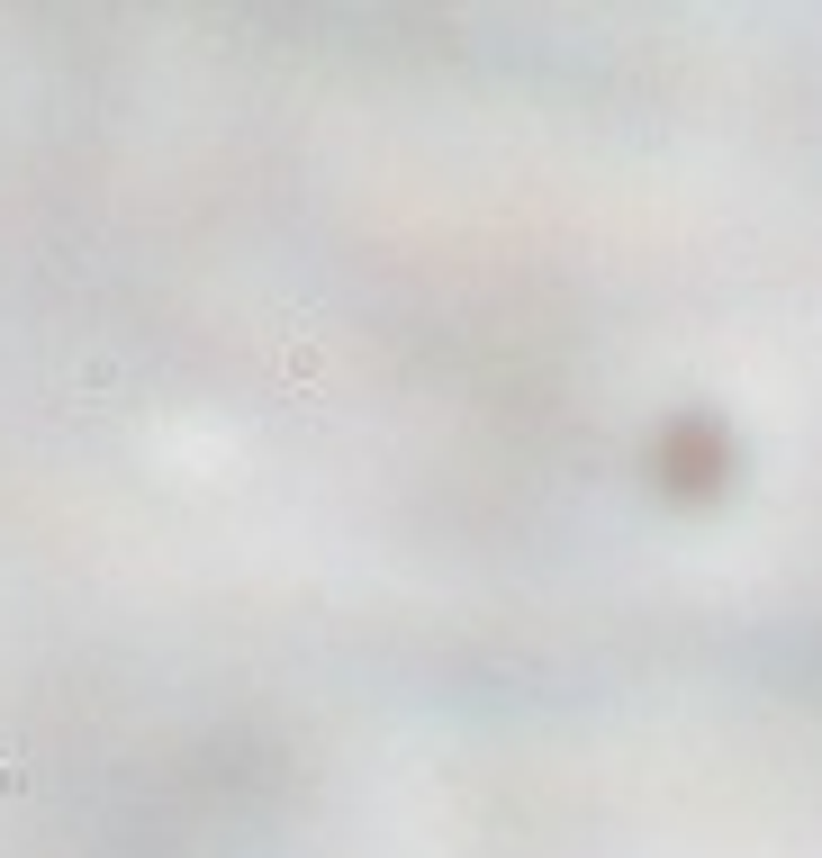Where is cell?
Segmentation results:
<instances>
[{"label": "cell", "mask_w": 822, "mask_h": 858, "mask_svg": "<svg viewBox=\"0 0 822 858\" xmlns=\"http://www.w3.org/2000/svg\"><path fill=\"white\" fill-rule=\"evenodd\" d=\"M118 380H127V370H118V362H109V353H91L82 370H72V389H82V398H109V389H118Z\"/></svg>", "instance_id": "cell-1"}, {"label": "cell", "mask_w": 822, "mask_h": 858, "mask_svg": "<svg viewBox=\"0 0 822 858\" xmlns=\"http://www.w3.org/2000/svg\"><path fill=\"white\" fill-rule=\"evenodd\" d=\"M0 796H27V768L19 759H0Z\"/></svg>", "instance_id": "cell-2"}]
</instances>
